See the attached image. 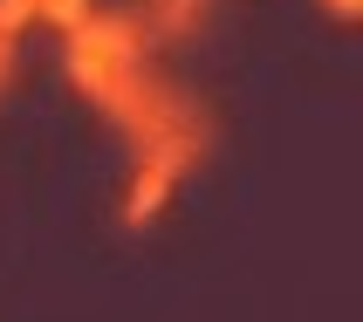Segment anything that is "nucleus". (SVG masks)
Segmentation results:
<instances>
[{
	"label": "nucleus",
	"mask_w": 363,
	"mask_h": 322,
	"mask_svg": "<svg viewBox=\"0 0 363 322\" xmlns=\"http://www.w3.org/2000/svg\"><path fill=\"white\" fill-rule=\"evenodd\" d=\"M69 76H76V89H89V96L103 103V117L117 123L123 138L138 144V179H130L123 220L144 233V226L164 213L172 185L185 179V165L206 151L199 110L164 76L144 69L130 21H110V14H89L82 28H69Z\"/></svg>",
	"instance_id": "1"
},
{
	"label": "nucleus",
	"mask_w": 363,
	"mask_h": 322,
	"mask_svg": "<svg viewBox=\"0 0 363 322\" xmlns=\"http://www.w3.org/2000/svg\"><path fill=\"white\" fill-rule=\"evenodd\" d=\"M35 14H41V21H55L62 35H69V28H82L96 7H89V0H35Z\"/></svg>",
	"instance_id": "2"
},
{
	"label": "nucleus",
	"mask_w": 363,
	"mask_h": 322,
	"mask_svg": "<svg viewBox=\"0 0 363 322\" xmlns=\"http://www.w3.org/2000/svg\"><path fill=\"white\" fill-rule=\"evenodd\" d=\"M199 7H206V0H158V28H172V35H179V28H192V21H199Z\"/></svg>",
	"instance_id": "3"
},
{
	"label": "nucleus",
	"mask_w": 363,
	"mask_h": 322,
	"mask_svg": "<svg viewBox=\"0 0 363 322\" xmlns=\"http://www.w3.org/2000/svg\"><path fill=\"white\" fill-rule=\"evenodd\" d=\"M35 21V0H0V35H21Z\"/></svg>",
	"instance_id": "4"
},
{
	"label": "nucleus",
	"mask_w": 363,
	"mask_h": 322,
	"mask_svg": "<svg viewBox=\"0 0 363 322\" xmlns=\"http://www.w3.org/2000/svg\"><path fill=\"white\" fill-rule=\"evenodd\" d=\"M14 76V35H0V82Z\"/></svg>",
	"instance_id": "5"
},
{
	"label": "nucleus",
	"mask_w": 363,
	"mask_h": 322,
	"mask_svg": "<svg viewBox=\"0 0 363 322\" xmlns=\"http://www.w3.org/2000/svg\"><path fill=\"white\" fill-rule=\"evenodd\" d=\"M329 14H336V21H357V0H329Z\"/></svg>",
	"instance_id": "6"
}]
</instances>
